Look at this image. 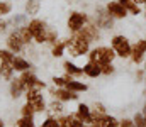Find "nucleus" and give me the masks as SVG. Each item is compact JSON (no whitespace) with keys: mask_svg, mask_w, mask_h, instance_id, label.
Masks as SVG:
<instances>
[{"mask_svg":"<svg viewBox=\"0 0 146 127\" xmlns=\"http://www.w3.org/2000/svg\"><path fill=\"white\" fill-rule=\"evenodd\" d=\"M90 44L82 32H73L70 36V39H66V51L70 53V56L78 58V56H85L90 53Z\"/></svg>","mask_w":146,"mask_h":127,"instance_id":"nucleus-1","label":"nucleus"},{"mask_svg":"<svg viewBox=\"0 0 146 127\" xmlns=\"http://www.w3.org/2000/svg\"><path fill=\"white\" fill-rule=\"evenodd\" d=\"M115 56H117V54H115V51H114L110 46H97V47L90 49V53H88V61L104 66V64L114 63Z\"/></svg>","mask_w":146,"mask_h":127,"instance_id":"nucleus-2","label":"nucleus"},{"mask_svg":"<svg viewBox=\"0 0 146 127\" xmlns=\"http://www.w3.org/2000/svg\"><path fill=\"white\" fill-rule=\"evenodd\" d=\"M110 47L115 51L117 58H122V59L131 58V47H133V44L129 42V39L124 34H115L110 39Z\"/></svg>","mask_w":146,"mask_h":127,"instance_id":"nucleus-3","label":"nucleus"},{"mask_svg":"<svg viewBox=\"0 0 146 127\" xmlns=\"http://www.w3.org/2000/svg\"><path fill=\"white\" fill-rule=\"evenodd\" d=\"M21 82H22V85H24V90H26V91H27V90H37V91H42V90L46 88V83L41 82L31 70L22 71V75H21Z\"/></svg>","mask_w":146,"mask_h":127,"instance_id":"nucleus-4","label":"nucleus"},{"mask_svg":"<svg viewBox=\"0 0 146 127\" xmlns=\"http://www.w3.org/2000/svg\"><path fill=\"white\" fill-rule=\"evenodd\" d=\"M27 27H29V31H31V34H33V38H34L36 42H39V44L46 42V31H48V26H46L44 20H41V19H33V20L27 24Z\"/></svg>","mask_w":146,"mask_h":127,"instance_id":"nucleus-5","label":"nucleus"},{"mask_svg":"<svg viewBox=\"0 0 146 127\" xmlns=\"http://www.w3.org/2000/svg\"><path fill=\"white\" fill-rule=\"evenodd\" d=\"M87 22H88V15H87V14H83V12H72L70 17H68L66 26H68V29L72 31V34H73V32L82 31V27H83Z\"/></svg>","mask_w":146,"mask_h":127,"instance_id":"nucleus-6","label":"nucleus"},{"mask_svg":"<svg viewBox=\"0 0 146 127\" xmlns=\"http://www.w3.org/2000/svg\"><path fill=\"white\" fill-rule=\"evenodd\" d=\"M106 10L109 12V15L114 20H121V19H126L129 15L127 10L124 9V5L119 0H110V2H107L106 3Z\"/></svg>","mask_w":146,"mask_h":127,"instance_id":"nucleus-7","label":"nucleus"},{"mask_svg":"<svg viewBox=\"0 0 146 127\" xmlns=\"http://www.w3.org/2000/svg\"><path fill=\"white\" fill-rule=\"evenodd\" d=\"M95 24L99 26V29H112L114 19L109 15L106 7H97L95 9Z\"/></svg>","mask_w":146,"mask_h":127,"instance_id":"nucleus-8","label":"nucleus"},{"mask_svg":"<svg viewBox=\"0 0 146 127\" xmlns=\"http://www.w3.org/2000/svg\"><path fill=\"white\" fill-rule=\"evenodd\" d=\"M26 98H27V103H31L36 112L46 110V102H44L41 91H37V90H27L26 91Z\"/></svg>","mask_w":146,"mask_h":127,"instance_id":"nucleus-9","label":"nucleus"},{"mask_svg":"<svg viewBox=\"0 0 146 127\" xmlns=\"http://www.w3.org/2000/svg\"><path fill=\"white\" fill-rule=\"evenodd\" d=\"M145 58H146V41L145 39H138L131 47V58L129 59L134 64H139V63H143Z\"/></svg>","mask_w":146,"mask_h":127,"instance_id":"nucleus-10","label":"nucleus"},{"mask_svg":"<svg viewBox=\"0 0 146 127\" xmlns=\"http://www.w3.org/2000/svg\"><path fill=\"white\" fill-rule=\"evenodd\" d=\"M78 32H82L90 42H95V41L100 39V31H99V26L95 24L94 19H88V22H87V24L82 27V31H78Z\"/></svg>","mask_w":146,"mask_h":127,"instance_id":"nucleus-11","label":"nucleus"},{"mask_svg":"<svg viewBox=\"0 0 146 127\" xmlns=\"http://www.w3.org/2000/svg\"><path fill=\"white\" fill-rule=\"evenodd\" d=\"M51 93L56 97V100H61V102H72L78 98V95L68 88H56V90H51Z\"/></svg>","mask_w":146,"mask_h":127,"instance_id":"nucleus-12","label":"nucleus"},{"mask_svg":"<svg viewBox=\"0 0 146 127\" xmlns=\"http://www.w3.org/2000/svg\"><path fill=\"white\" fill-rule=\"evenodd\" d=\"M65 88H68V90H72V91H75V93H80V91H87V85L82 83V82H76L73 76H70V75H65Z\"/></svg>","mask_w":146,"mask_h":127,"instance_id":"nucleus-13","label":"nucleus"},{"mask_svg":"<svg viewBox=\"0 0 146 127\" xmlns=\"http://www.w3.org/2000/svg\"><path fill=\"white\" fill-rule=\"evenodd\" d=\"M83 75L88 76V78H99V76L102 75V66L97 64V63L88 61V63L83 66Z\"/></svg>","mask_w":146,"mask_h":127,"instance_id":"nucleus-14","label":"nucleus"},{"mask_svg":"<svg viewBox=\"0 0 146 127\" xmlns=\"http://www.w3.org/2000/svg\"><path fill=\"white\" fill-rule=\"evenodd\" d=\"M7 47H9L12 53H21V51L24 49V44H22V41L19 39V36L15 34V31L7 38Z\"/></svg>","mask_w":146,"mask_h":127,"instance_id":"nucleus-15","label":"nucleus"},{"mask_svg":"<svg viewBox=\"0 0 146 127\" xmlns=\"http://www.w3.org/2000/svg\"><path fill=\"white\" fill-rule=\"evenodd\" d=\"M94 127H119V120L115 117L109 115V114H104V115H100L97 119V122H95Z\"/></svg>","mask_w":146,"mask_h":127,"instance_id":"nucleus-16","label":"nucleus"},{"mask_svg":"<svg viewBox=\"0 0 146 127\" xmlns=\"http://www.w3.org/2000/svg\"><path fill=\"white\" fill-rule=\"evenodd\" d=\"M15 34L19 36V39L22 41L24 46H26V44H31V42L34 41V38H33V34H31V31H29L27 26H22V27L15 29Z\"/></svg>","mask_w":146,"mask_h":127,"instance_id":"nucleus-17","label":"nucleus"},{"mask_svg":"<svg viewBox=\"0 0 146 127\" xmlns=\"http://www.w3.org/2000/svg\"><path fill=\"white\" fill-rule=\"evenodd\" d=\"M119 2L124 5V9L127 10V14H131V15H139V14H143L141 5L136 3L134 0H119Z\"/></svg>","mask_w":146,"mask_h":127,"instance_id":"nucleus-18","label":"nucleus"},{"mask_svg":"<svg viewBox=\"0 0 146 127\" xmlns=\"http://www.w3.org/2000/svg\"><path fill=\"white\" fill-rule=\"evenodd\" d=\"M63 68H65L66 75H70L73 78H78V76L83 75V68H78V66H76L75 63H72V61H65V63H63Z\"/></svg>","mask_w":146,"mask_h":127,"instance_id":"nucleus-19","label":"nucleus"},{"mask_svg":"<svg viewBox=\"0 0 146 127\" xmlns=\"http://www.w3.org/2000/svg\"><path fill=\"white\" fill-rule=\"evenodd\" d=\"M22 91H26V90H24V85L21 82V78H15V80L10 82V95L14 98H19L22 95Z\"/></svg>","mask_w":146,"mask_h":127,"instance_id":"nucleus-20","label":"nucleus"},{"mask_svg":"<svg viewBox=\"0 0 146 127\" xmlns=\"http://www.w3.org/2000/svg\"><path fill=\"white\" fill-rule=\"evenodd\" d=\"M90 114H92V109L87 105V103H78V107H76V112H75V115L80 119V120H87L88 117H90Z\"/></svg>","mask_w":146,"mask_h":127,"instance_id":"nucleus-21","label":"nucleus"},{"mask_svg":"<svg viewBox=\"0 0 146 127\" xmlns=\"http://www.w3.org/2000/svg\"><path fill=\"white\" fill-rule=\"evenodd\" d=\"M12 66H14V70L15 71H27L29 68H31V64H29V61H26L24 58H21V56H15L14 58V61H12Z\"/></svg>","mask_w":146,"mask_h":127,"instance_id":"nucleus-22","label":"nucleus"},{"mask_svg":"<svg viewBox=\"0 0 146 127\" xmlns=\"http://www.w3.org/2000/svg\"><path fill=\"white\" fill-rule=\"evenodd\" d=\"M65 51H66V41H56L51 47V54L54 58H61L65 54Z\"/></svg>","mask_w":146,"mask_h":127,"instance_id":"nucleus-23","label":"nucleus"},{"mask_svg":"<svg viewBox=\"0 0 146 127\" xmlns=\"http://www.w3.org/2000/svg\"><path fill=\"white\" fill-rule=\"evenodd\" d=\"M14 66L12 63H2L0 64V78L3 80H12V73H14Z\"/></svg>","mask_w":146,"mask_h":127,"instance_id":"nucleus-24","label":"nucleus"},{"mask_svg":"<svg viewBox=\"0 0 146 127\" xmlns=\"http://www.w3.org/2000/svg\"><path fill=\"white\" fill-rule=\"evenodd\" d=\"M39 7H41V2L39 0H27L26 2V14L36 15L37 12H39Z\"/></svg>","mask_w":146,"mask_h":127,"instance_id":"nucleus-25","label":"nucleus"},{"mask_svg":"<svg viewBox=\"0 0 146 127\" xmlns=\"http://www.w3.org/2000/svg\"><path fill=\"white\" fill-rule=\"evenodd\" d=\"M14 53L10 49H0V61L2 63H12L14 61Z\"/></svg>","mask_w":146,"mask_h":127,"instance_id":"nucleus-26","label":"nucleus"},{"mask_svg":"<svg viewBox=\"0 0 146 127\" xmlns=\"http://www.w3.org/2000/svg\"><path fill=\"white\" fill-rule=\"evenodd\" d=\"M56 41H58V31L53 29V27H48V31H46V42L54 44Z\"/></svg>","mask_w":146,"mask_h":127,"instance_id":"nucleus-27","label":"nucleus"},{"mask_svg":"<svg viewBox=\"0 0 146 127\" xmlns=\"http://www.w3.org/2000/svg\"><path fill=\"white\" fill-rule=\"evenodd\" d=\"M49 110H51V114H61L63 112V102L61 100H53L49 103Z\"/></svg>","mask_w":146,"mask_h":127,"instance_id":"nucleus-28","label":"nucleus"},{"mask_svg":"<svg viewBox=\"0 0 146 127\" xmlns=\"http://www.w3.org/2000/svg\"><path fill=\"white\" fill-rule=\"evenodd\" d=\"M21 112H22V117H34V114H36V110L33 109V105H31V103H27V102H26V105L22 107V110H21Z\"/></svg>","mask_w":146,"mask_h":127,"instance_id":"nucleus-29","label":"nucleus"},{"mask_svg":"<svg viewBox=\"0 0 146 127\" xmlns=\"http://www.w3.org/2000/svg\"><path fill=\"white\" fill-rule=\"evenodd\" d=\"M17 127H36L33 117H22L19 122H17Z\"/></svg>","mask_w":146,"mask_h":127,"instance_id":"nucleus-30","label":"nucleus"},{"mask_svg":"<svg viewBox=\"0 0 146 127\" xmlns=\"http://www.w3.org/2000/svg\"><path fill=\"white\" fill-rule=\"evenodd\" d=\"M133 120H134V126H136V127H145V114H143V112L134 114Z\"/></svg>","mask_w":146,"mask_h":127,"instance_id":"nucleus-31","label":"nucleus"},{"mask_svg":"<svg viewBox=\"0 0 146 127\" xmlns=\"http://www.w3.org/2000/svg\"><path fill=\"white\" fill-rule=\"evenodd\" d=\"M41 127H60V122H58V119H54V117H48V119L41 124Z\"/></svg>","mask_w":146,"mask_h":127,"instance_id":"nucleus-32","label":"nucleus"},{"mask_svg":"<svg viewBox=\"0 0 146 127\" xmlns=\"http://www.w3.org/2000/svg\"><path fill=\"white\" fill-rule=\"evenodd\" d=\"M10 10H12V5L9 2H0V17L5 15V14H9Z\"/></svg>","mask_w":146,"mask_h":127,"instance_id":"nucleus-33","label":"nucleus"},{"mask_svg":"<svg viewBox=\"0 0 146 127\" xmlns=\"http://www.w3.org/2000/svg\"><path fill=\"white\" fill-rule=\"evenodd\" d=\"M92 110H94V112H97V114H100V115L107 114V110H106L104 103H100V102H95V103H94V109H92Z\"/></svg>","mask_w":146,"mask_h":127,"instance_id":"nucleus-34","label":"nucleus"},{"mask_svg":"<svg viewBox=\"0 0 146 127\" xmlns=\"http://www.w3.org/2000/svg\"><path fill=\"white\" fill-rule=\"evenodd\" d=\"M114 71H115L114 63H109V64H104V66H102V75H107V76H109V75H112Z\"/></svg>","mask_w":146,"mask_h":127,"instance_id":"nucleus-35","label":"nucleus"},{"mask_svg":"<svg viewBox=\"0 0 146 127\" xmlns=\"http://www.w3.org/2000/svg\"><path fill=\"white\" fill-rule=\"evenodd\" d=\"M53 83H54V86H58V88H65V76L61 78V76H54L53 78Z\"/></svg>","mask_w":146,"mask_h":127,"instance_id":"nucleus-36","label":"nucleus"},{"mask_svg":"<svg viewBox=\"0 0 146 127\" xmlns=\"http://www.w3.org/2000/svg\"><path fill=\"white\" fill-rule=\"evenodd\" d=\"M119 127H136V126H134L133 119H122V120H119Z\"/></svg>","mask_w":146,"mask_h":127,"instance_id":"nucleus-37","label":"nucleus"},{"mask_svg":"<svg viewBox=\"0 0 146 127\" xmlns=\"http://www.w3.org/2000/svg\"><path fill=\"white\" fill-rule=\"evenodd\" d=\"M72 127H87L83 124V120H80L75 114H73V120H72Z\"/></svg>","mask_w":146,"mask_h":127,"instance_id":"nucleus-38","label":"nucleus"},{"mask_svg":"<svg viewBox=\"0 0 146 127\" xmlns=\"http://www.w3.org/2000/svg\"><path fill=\"white\" fill-rule=\"evenodd\" d=\"M5 27H7V22L0 19V32H3V31H5Z\"/></svg>","mask_w":146,"mask_h":127,"instance_id":"nucleus-39","label":"nucleus"},{"mask_svg":"<svg viewBox=\"0 0 146 127\" xmlns=\"http://www.w3.org/2000/svg\"><path fill=\"white\" fill-rule=\"evenodd\" d=\"M134 2H136V3H139V5H143V3H145V0H134Z\"/></svg>","mask_w":146,"mask_h":127,"instance_id":"nucleus-40","label":"nucleus"},{"mask_svg":"<svg viewBox=\"0 0 146 127\" xmlns=\"http://www.w3.org/2000/svg\"><path fill=\"white\" fill-rule=\"evenodd\" d=\"M0 127H3V122H2V119H0Z\"/></svg>","mask_w":146,"mask_h":127,"instance_id":"nucleus-41","label":"nucleus"},{"mask_svg":"<svg viewBox=\"0 0 146 127\" xmlns=\"http://www.w3.org/2000/svg\"><path fill=\"white\" fill-rule=\"evenodd\" d=\"M143 7H145V10H146V0H145V3H143Z\"/></svg>","mask_w":146,"mask_h":127,"instance_id":"nucleus-42","label":"nucleus"},{"mask_svg":"<svg viewBox=\"0 0 146 127\" xmlns=\"http://www.w3.org/2000/svg\"><path fill=\"white\" fill-rule=\"evenodd\" d=\"M143 114H146V103H145V110H143Z\"/></svg>","mask_w":146,"mask_h":127,"instance_id":"nucleus-43","label":"nucleus"},{"mask_svg":"<svg viewBox=\"0 0 146 127\" xmlns=\"http://www.w3.org/2000/svg\"><path fill=\"white\" fill-rule=\"evenodd\" d=\"M145 127H146V114H145Z\"/></svg>","mask_w":146,"mask_h":127,"instance_id":"nucleus-44","label":"nucleus"},{"mask_svg":"<svg viewBox=\"0 0 146 127\" xmlns=\"http://www.w3.org/2000/svg\"><path fill=\"white\" fill-rule=\"evenodd\" d=\"M145 83H146V75H145Z\"/></svg>","mask_w":146,"mask_h":127,"instance_id":"nucleus-45","label":"nucleus"},{"mask_svg":"<svg viewBox=\"0 0 146 127\" xmlns=\"http://www.w3.org/2000/svg\"><path fill=\"white\" fill-rule=\"evenodd\" d=\"M145 19H146V12H145Z\"/></svg>","mask_w":146,"mask_h":127,"instance_id":"nucleus-46","label":"nucleus"},{"mask_svg":"<svg viewBox=\"0 0 146 127\" xmlns=\"http://www.w3.org/2000/svg\"><path fill=\"white\" fill-rule=\"evenodd\" d=\"M145 41H146V38H145Z\"/></svg>","mask_w":146,"mask_h":127,"instance_id":"nucleus-47","label":"nucleus"}]
</instances>
